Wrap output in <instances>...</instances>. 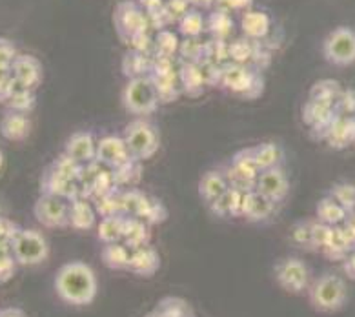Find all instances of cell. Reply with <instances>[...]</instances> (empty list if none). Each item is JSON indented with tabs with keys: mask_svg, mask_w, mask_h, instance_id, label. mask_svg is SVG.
I'll return each mask as SVG.
<instances>
[{
	"mask_svg": "<svg viewBox=\"0 0 355 317\" xmlns=\"http://www.w3.org/2000/svg\"><path fill=\"white\" fill-rule=\"evenodd\" d=\"M53 288L60 301L69 307H88L98 293L97 273L83 261H69L55 273Z\"/></svg>",
	"mask_w": 355,
	"mask_h": 317,
	"instance_id": "cell-1",
	"label": "cell"
},
{
	"mask_svg": "<svg viewBox=\"0 0 355 317\" xmlns=\"http://www.w3.org/2000/svg\"><path fill=\"white\" fill-rule=\"evenodd\" d=\"M310 307L319 314H336L348 301V286L337 273H322L308 288Z\"/></svg>",
	"mask_w": 355,
	"mask_h": 317,
	"instance_id": "cell-2",
	"label": "cell"
},
{
	"mask_svg": "<svg viewBox=\"0 0 355 317\" xmlns=\"http://www.w3.org/2000/svg\"><path fill=\"white\" fill-rule=\"evenodd\" d=\"M122 139L126 142L128 151L135 161H148L161 148V133L148 117H137L128 122Z\"/></svg>",
	"mask_w": 355,
	"mask_h": 317,
	"instance_id": "cell-3",
	"label": "cell"
},
{
	"mask_svg": "<svg viewBox=\"0 0 355 317\" xmlns=\"http://www.w3.org/2000/svg\"><path fill=\"white\" fill-rule=\"evenodd\" d=\"M122 106L135 117H148L161 106L155 84L150 77L130 78L122 89Z\"/></svg>",
	"mask_w": 355,
	"mask_h": 317,
	"instance_id": "cell-4",
	"label": "cell"
},
{
	"mask_svg": "<svg viewBox=\"0 0 355 317\" xmlns=\"http://www.w3.org/2000/svg\"><path fill=\"white\" fill-rule=\"evenodd\" d=\"M220 86L241 98H257L264 89V78L248 64H228L223 66Z\"/></svg>",
	"mask_w": 355,
	"mask_h": 317,
	"instance_id": "cell-5",
	"label": "cell"
},
{
	"mask_svg": "<svg viewBox=\"0 0 355 317\" xmlns=\"http://www.w3.org/2000/svg\"><path fill=\"white\" fill-rule=\"evenodd\" d=\"M11 254L19 266H39L49 257V244L40 232L20 228L11 243Z\"/></svg>",
	"mask_w": 355,
	"mask_h": 317,
	"instance_id": "cell-6",
	"label": "cell"
},
{
	"mask_svg": "<svg viewBox=\"0 0 355 317\" xmlns=\"http://www.w3.org/2000/svg\"><path fill=\"white\" fill-rule=\"evenodd\" d=\"M220 166L226 173L230 188L241 190L244 194L255 190V182H257V177L261 173V168L257 166V162L253 159L252 148L239 150L237 153L230 157L228 162H224Z\"/></svg>",
	"mask_w": 355,
	"mask_h": 317,
	"instance_id": "cell-7",
	"label": "cell"
},
{
	"mask_svg": "<svg viewBox=\"0 0 355 317\" xmlns=\"http://www.w3.org/2000/svg\"><path fill=\"white\" fill-rule=\"evenodd\" d=\"M113 24H115V31H117L119 39L124 44H130L135 37L148 33L150 17L146 15V11L142 10L137 2H133V0H122L115 8Z\"/></svg>",
	"mask_w": 355,
	"mask_h": 317,
	"instance_id": "cell-8",
	"label": "cell"
},
{
	"mask_svg": "<svg viewBox=\"0 0 355 317\" xmlns=\"http://www.w3.org/2000/svg\"><path fill=\"white\" fill-rule=\"evenodd\" d=\"M273 277L281 290L293 295L308 292L311 284L310 266L299 257H284L277 261L273 266Z\"/></svg>",
	"mask_w": 355,
	"mask_h": 317,
	"instance_id": "cell-9",
	"label": "cell"
},
{
	"mask_svg": "<svg viewBox=\"0 0 355 317\" xmlns=\"http://www.w3.org/2000/svg\"><path fill=\"white\" fill-rule=\"evenodd\" d=\"M322 55L334 66L345 68L355 64V30L348 26H339L326 35L322 42Z\"/></svg>",
	"mask_w": 355,
	"mask_h": 317,
	"instance_id": "cell-10",
	"label": "cell"
},
{
	"mask_svg": "<svg viewBox=\"0 0 355 317\" xmlns=\"http://www.w3.org/2000/svg\"><path fill=\"white\" fill-rule=\"evenodd\" d=\"M35 219L44 228H69V200L40 194L33 206Z\"/></svg>",
	"mask_w": 355,
	"mask_h": 317,
	"instance_id": "cell-11",
	"label": "cell"
},
{
	"mask_svg": "<svg viewBox=\"0 0 355 317\" xmlns=\"http://www.w3.org/2000/svg\"><path fill=\"white\" fill-rule=\"evenodd\" d=\"M255 191L275 205H282L290 196V177L282 166L263 170L255 182Z\"/></svg>",
	"mask_w": 355,
	"mask_h": 317,
	"instance_id": "cell-12",
	"label": "cell"
},
{
	"mask_svg": "<svg viewBox=\"0 0 355 317\" xmlns=\"http://www.w3.org/2000/svg\"><path fill=\"white\" fill-rule=\"evenodd\" d=\"M130 159H133V157L130 155L122 135H106L97 141V159L95 161L98 164H103L110 170H115Z\"/></svg>",
	"mask_w": 355,
	"mask_h": 317,
	"instance_id": "cell-13",
	"label": "cell"
},
{
	"mask_svg": "<svg viewBox=\"0 0 355 317\" xmlns=\"http://www.w3.org/2000/svg\"><path fill=\"white\" fill-rule=\"evenodd\" d=\"M11 75L20 86L28 89H37L44 78V69L37 57L28 53H19L11 64Z\"/></svg>",
	"mask_w": 355,
	"mask_h": 317,
	"instance_id": "cell-14",
	"label": "cell"
},
{
	"mask_svg": "<svg viewBox=\"0 0 355 317\" xmlns=\"http://www.w3.org/2000/svg\"><path fill=\"white\" fill-rule=\"evenodd\" d=\"M40 194L73 200L75 197L80 196V185L77 181L68 179V177H64L60 171H57L49 164L44 173H42V179H40Z\"/></svg>",
	"mask_w": 355,
	"mask_h": 317,
	"instance_id": "cell-15",
	"label": "cell"
},
{
	"mask_svg": "<svg viewBox=\"0 0 355 317\" xmlns=\"http://www.w3.org/2000/svg\"><path fill=\"white\" fill-rule=\"evenodd\" d=\"M64 153L75 159L83 166H86L89 162H95V159H97L95 133L83 130V132H75L73 135H69L66 144H64Z\"/></svg>",
	"mask_w": 355,
	"mask_h": 317,
	"instance_id": "cell-16",
	"label": "cell"
},
{
	"mask_svg": "<svg viewBox=\"0 0 355 317\" xmlns=\"http://www.w3.org/2000/svg\"><path fill=\"white\" fill-rule=\"evenodd\" d=\"M277 206L279 205L261 196L259 191H246L243 197V206H241V217L252 225H261V223L272 219Z\"/></svg>",
	"mask_w": 355,
	"mask_h": 317,
	"instance_id": "cell-17",
	"label": "cell"
},
{
	"mask_svg": "<svg viewBox=\"0 0 355 317\" xmlns=\"http://www.w3.org/2000/svg\"><path fill=\"white\" fill-rule=\"evenodd\" d=\"M97 219L98 214L92 199L78 196L73 200H69V228L77 232H88L92 228H97Z\"/></svg>",
	"mask_w": 355,
	"mask_h": 317,
	"instance_id": "cell-18",
	"label": "cell"
},
{
	"mask_svg": "<svg viewBox=\"0 0 355 317\" xmlns=\"http://www.w3.org/2000/svg\"><path fill=\"white\" fill-rule=\"evenodd\" d=\"M336 108L330 106V104L317 103V101H311V98H308V103L302 108L304 122L310 126L311 132H319L317 139H324L326 130L331 124V121L336 119Z\"/></svg>",
	"mask_w": 355,
	"mask_h": 317,
	"instance_id": "cell-19",
	"label": "cell"
},
{
	"mask_svg": "<svg viewBox=\"0 0 355 317\" xmlns=\"http://www.w3.org/2000/svg\"><path fill=\"white\" fill-rule=\"evenodd\" d=\"M159 270H161V255L151 244L132 250L126 272H132L137 277H153Z\"/></svg>",
	"mask_w": 355,
	"mask_h": 317,
	"instance_id": "cell-20",
	"label": "cell"
},
{
	"mask_svg": "<svg viewBox=\"0 0 355 317\" xmlns=\"http://www.w3.org/2000/svg\"><path fill=\"white\" fill-rule=\"evenodd\" d=\"M228 188H230L228 179H226V173H224L223 166L209 168V170H206L205 173L200 175L199 186H197L200 200H202L206 206H209L214 200L219 199L224 191L228 190Z\"/></svg>",
	"mask_w": 355,
	"mask_h": 317,
	"instance_id": "cell-21",
	"label": "cell"
},
{
	"mask_svg": "<svg viewBox=\"0 0 355 317\" xmlns=\"http://www.w3.org/2000/svg\"><path fill=\"white\" fill-rule=\"evenodd\" d=\"M331 148L336 150H345V148L355 144V121L354 117H346L337 113L336 119L331 121L324 133V139Z\"/></svg>",
	"mask_w": 355,
	"mask_h": 317,
	"instance_id": "cell-22",
	"label": "cell"
},
{
	"mask_svg": "<svg viewBox=\"0 0 355 317\" xmlns=\"http://www.w3.org/2000/svg\"><path fill=\"white\" fill-rule=\"evenodd\" d=\"M31 133V119L28 113L19 112H8L4 117L0 119V135L4 137L6 141L11 142H22L26 141Z\"/></svg>",
	"mask_w": 355,
	"mask_h": 317,
	"instance_id": "cell-23",
	"label": "cell"
},
{
	"mask_svg": "<svg viewBox=\"0 0 355 317\" xmlns=\"http://www.w3.org/2000/svg\"><path fill=\"white\" fill-rule=\"evenodd\" d=\"M241 30H243L244 37L250 40H255V42H261L263 39H266L270 30H272V22H270V17L263 11H246L243 13V19H241Z\"/></svg>",
	"mask_w": 355,
	"mask_h": 317,
	"instance_id": "cell-24",
	"label": "cell"
},
{
	"mask_svg": "<svg viewBox=\"0 0 355 317\" xmlns=\"http://www.w3.org/2000/svg\"><path fill=\"white\" fill-rule=\"evenodd\" d=\"M244 191L235 190V188H228L223 196L217 200H214L208 206L209 214H214L215 217L220 219H228V217H241V206H243Z\"/></svg>",
	"mask_w": 355,
	"mask_h": 317,
	"instance_id": "cell-25",
	"label": "cell"
},
{
	"mask_svg": "<svg viewBox=\"0 0 355 317\" xmlns=\"http://www.w3.org/2000/svg\"><path fill=\"white\" fill-rule=\"evenodd\" d=\"M179 84L180 92L186 93L188 97H200L206 89V83L200 74L199 64H182L179 69Z\"/></svg>",
	"mask_w": 355,
	"mask_h": 317,
	"instance_id": "cell-26",
	"label": "cell"
},
{
	"mask_svg": "<svg viewBox=\"0 0 355 317\" xmlns=\"http://www.w3.org/2000/svg\"><path fill=\"white\" fill-rule=\"evenodd\" d=\"M252 153L261 171L284 164V148L277 142H259L252 146Z\"/></svg>",
	"mask_w": 355,
	"mask_h": 317,
	"instance_id": "cell-27",
	"label": "cell"
},
{
	"mask_svg": "<svg viewBox=\"0 0 355 317\" xmlns=\"http://www.w3.org/2000/svg\"><path fill=\"white\" fill-rule=\"evenodd\" d=\"M122 243L126 244L130 250L148 246V244L151 243L150 225H146L142 219H137V217H126L124 234H122Z\"/></svg>",
	"mask_w": 355,
	"mask_h": 317,
	"instance_id": "cell-28",
	"label": "cell"
},
{
	"mask_svg": "<svg viewBox=\"0 0 355 317\" xmlns=\"http://www.w3.org/2000/svg\"><path fill=\"white\" fill-rule=\"evenodd\" d=\"M348 212L337 203L336 199H331L330 196H324L315 206V219L322 225L328 226H340L345 225V221L348 219Z\"/></svg>",
	"mask_w": 355,
	"mask_h": 317,
	"instance_id": "cell-29",
	"label": "cell"
},
{
	"mask_svg": "<svg viewBox=\"0 0 355 317\" xmlns=\"http://www.w3.org/2000/svg\"><path fill=\"white\" fill-rule=\"evenodd\" d=\"M234 17L232 13L223 8H217L206 17V31H208L215 40H228L234 33Z\"/></svg>",
	"mask_w": 355,
	"mask_h": 317,
	"instance_id": "cell-30",
	"label": "cell"
},
{
	"mask_svg": "<svg viewBox=\"0 0 355 317\" xmlns=\"http://www.w3.org/2000/svg\"><path fill=\"white\" fill-rule=\"evenodd\" d=\"M151 68H153V59L148 53H141L135 49H130L124 59H122V71L130 78L150 77Z\"/></svg>",
	"mask_w": 355,
	"mask_h": 317,
	"instance_id": "cell-31",
	"label": "cell"
},
{
	"mask_svg": "<svg viewBox=\"0 0 355 317\" xmlns=\"http://www.w3.org/2000/svg\"><path fill=\"white\" fill-rule=\"evenodd\" d=\"M126 225V215H112V217H101L97 223V237L103 244L121 243Z\"/></svg>",
	"mask_w": 355,
	"mask_h": 317,
	"instance_id": "cell-32",
	"label": "cell"
},
{
	"mask_svg": "<svg viewBox=\"0 0 355 317\" xmlns=\"http://www.w3.org/2000/svg\"><path fill=\"white\" fill-rule=\"evenodd\" d=\"M130 255H132V250L128 248L126 244L122 243H110L104 244L103 252H101V259L103 263L106 264L110 270H128V264H130Z\"/></svg>",
	"mask_w": 355,
	"mask_h": 317,
	"instance_id": "cell-33",
	"label": "cell"
},
{
	"mask_svg": "<svg viewBox=\"0 0 355 317\" xmlns=\"http://www.w3.org/2000/svg\"><path fill=\"white\" fill-rule=\"evenodd\" d=\"M4 104L10 112L30 113L35 108V104H37V95H35V89L24 88V86H20L15 80V88L10 93V97H8Z\"/></svg>",
	"mask_w": 355,
	"mask_h": 317,
	"instance_id": "cell-34",
	"label": "cell"
},
{
	"mask_svg": "<svg viewBox=\"0 0 355 317\" xmlns=\"http://www.w3.org/2000/svg\"><path fill=\"white\" fill-rule=\"evenodd\" d=\"M150 78L153 80V84H155L157 95H159L161 104H170L179 97V71L173 75H150Z\"/></svg>",
	"mask_w": 355,
	"mask_h": 317,
	"instance_id": "cell-35",
	"label": "cell"
},
{
	"mask_svg": "<svg viewBox=\"0 0 355 317\" xmlns=\"http://www.w3.org/2000/svg\"><path fill=\"white\" fill-rule=\"evenodd\" d=\"M153 312L161 317H193V310L188 305V301L180 298H173V295L161 299V301L157 302Z\"/></svg>",
	"mask_w": 355,
	"mask_h": 317,
	"instance_id": "cell-36",
	"label": "cell"
},
{
	"mask_svg": "<svg viewBox=\"0 0 355 317\" xmlns=\"http://www.w3.org/2000/svg\"><path fill=\"white\" fill-rule=\"evenodd\" d=\"M113 181L117 188H135V182L139 181L141 177V161H135V159H130L128 162H124L122 166L112 170Z\"/></svg>",
	"mask_w": 355,
	"mask_h": 317,
	"instance_id": "cell-37",
	"label": "cell"
},
{
	"mask_svg": "<svg viewBox=\"0 0 355 317\" xmlns=\"http://www.w3.org/2000/svg\"><path fill=\"white\" fill-rule=\"evenodd\" d=\"M95 210H97L98 217H112V215L122 214V190L115 188V190L107 191L98 199L93 200ZM124 215V214H122Z\"/></svg>",
	"mask_w": 355,
	"mask_h": 317,
	"instance_id": "cell-38",
	"label": "cell"
},
{
	"mask_svg": "<svg viewBox=\"0 0 355 317\" xmlns=\"http://www.w3.org/2000/svg\"><path fill=\"white\" fill-rule=\"evenodd\" d=\"M340 92V84L337 80H319V83L313 84V88L310 92V98L311 101H317V103H324L330 104V106L336 108L337 98H339Z\"/></svg>",
	"mask_w": 355,
	"mask_h": 317,
	"instance_id": "cell-39",
	"label": "cell"
},
{
	"mask_svg": "<svg viewBox=\"0 0 355 317\" xmlns=\"http://www.w3.org/2000/svg\"><path fill=\"white\" fill-rule=\"evenodd\" d=\"M177 24H179V31L186 39H197L206 30V17L199 10L191 8Z\"/></svg>",
	"mask_w": 355,
	"mask_h": 317,
	"instance_id": "cell-40",
	"label": "cell"
},
{
	"mask_svg": "<svg viewBox=\"0 0 355 317\" xmlns=\"http://www.w3.org/2000/svg\"><path fill=\"white\" fill-rule=\"evenodd\" d=\"M153 46H155L157 57H166V59H173L177 53H179L180 40L177 37V33H173L171 30H161L157 33V39L153 40Z\"/></svg>",
	"mask_w": 355,
	"mask_h": 317,
	"instance_id": "cell-41",
	"label": "cell"
},
{
	"mask_svg": "<svg viewBox=\"0 0 355 317\" xmlns=\"http://www.w3.org/2000/svg\"><path fill=\"white\" fill-rule=\"evenodd\" d=\"M257 42L250 39H239L235 42H230L228 51L230 59L235 64H250L257 57Z\"/></svg>",
	"mask_w": 355,
	"mask_h": 317,
	"instance_id": "cell-42",
	"label": "cell"
},
{
	"mask_svg": "<svg viewBox=\"0 0 355 317\" xmlns=\"http://www.w3.org/2000/svg\"><path fill=\"white\" fill-rule=\"evenodd\" d=\"M146 194L137 190V188L122 190V214L126 215V217H139L144 205H146Z\"/></svg>",
	"mask_w": 355,
	"mask_h": 317,
	"instance_id": "cell-43",
	"label": "cell"
},
{
	"mask_svg": "<svg viewBox=\"0 0 355 317\" xmlns=\"http://www.w3.org/2000/svg\"><path fill=\"white\" fill-rule=\"evenodd\" d=\"M166 217H168V210H166V206L162 205L161 200L155 199V197L148 196L146 205L142 208L141 215L137 217V219H142L146 225L153 226V225H161L164 223Z\"/></svg>",
	"mask_w": 355,
	"mask_h": 317,
	"instance_id": "cell-44",
	"label": "cell"
},
{
	"mask_svg": "<svg viewBox=\"0 0 355 317\" xmlns=\"http://www.w3.org/2000/svg\"><path fill=\"white\" fill-rule=\"evenodd\" d=\"M328 196L336 199L348 214H354L355 210V185L352 182H337L330 188Z\"/></svg>",
	"mask_w": 355,
	"mask_h": 317,
	"instance_id": "cell-45",
	"label": "cell"
},
{
	"mask_svg": "<svg viewBox=\"0 0 355 317\" xmlns=\"http://www.w3.org/2000/svg\"><path fill=\"white\" fill-rule=\"evenodd\" d=\"M179 55L184 62L200 64L206 60V44L199 42L197 39H186L180 42Z\"/></svg>",
	"mask_w": 355,
	"mask_h": 317,
	"instance_id": "cell-46",
	"label": "cell"
},
{
	"mask_svg": "<svg viewBox=\"0 0 355 317\" xmlns=\"http://www.w3.org/2000/svg\"><path fill=\"white\" fill-rule=\"evenodd\" d=\"M51 166L55 168L57 171H60L64 177H68V179H71V181H77L80 179V175H83V170L84 166L83 164H78L75 159H71L69 155H66V153H60L57 159H55L53 162H51Z\"/></svg>",
	"mask_w": 355,
	"mask_h": 317,
	"instance_id": "cell-47",
	"label": "cell"
},
{
	"mask_svg": "<svg viewBox=\"0 0 355 317\" xmlns=\"http://www.w3.org/2000/svg\"><path fill=\"white\" fill-rule=\"evenodd\" d=\"M336 226L322 225L319 221H311V250H324L331 239Z\"/></svg>",
	"mask_w": 355,
	"mask_h": 317,
	"instance_id": "cell-48",
	"label": "cell"
},
{
	"mask_svg": "<svg viewBox=\"0 0 355 317\" xmlns=\"http://www.w3.org/2000/svg\"><path fill=\"white\" fill-rule=\"evenodd\" d=\"M17 268H19V263H17L13 254H11V248L0 246V284L11 281Z\"/></svg>",
	"mask_w": 355,
	"mask_h": 317,
	"instance_id": "cell-49",
	"label": "cell"
},
{
	"mask_svg": "<svg viewBox=\"0 0 355 317\" xmlns=\"http://www.w3.org/2000/svg\"><path fill=\"white\" fill-rule=\"evenodd\" d=\"M290 232H292L290 239L293 244L311 250V221H297Z\"/></svg>",
	"mask_w": 355,
	"mask_h": 317,
	"instance_id": "cell-50",
	"label": "cell"
},
{
	"mask_svg": "<svg viewBox=\"0 0 355 317\" xmlns=\"http://www.w3.org/2000/svg\"><path fill=\"white\" fill-rule=\"evenodd\" d=\"M20 226L15 221H11L10 217L0 215V246H8L11 248V243L15 239V235L19 234Z\"/></svg>",
	"mask_w": 355,
	"mask_h": 317,
	"instance_id": "cell-51",
	"label": "cell"
},
{
	"mask_svg": "<svg viewBox=\"0 0 355 317\" xmlns=\"http://www.w3.org/2000/svg\"><path fill=\"white\" fill-rule=\"evenodd\" d=\"M191 10L190 0H168L164 6L166 17L170 22H179Z\"/></svg>",
	"mask_w": 355,
	"mask_h": 317,
	"instance_id": "cell-52",
	"label": "cell"
},
{
	"mask_svg": "<svg viewBox=\"0 0 355 317\" xmlns=\"http://www.w3.org/2000/svg\"><path fill=\"white\" fill-rule=\"evenodd\" d=\"M336 112L346 117H355V89H343L336 103Z\"/></svg>",
	"mask_w": 355,
	"mask_h": 317,
	"instance_id": "cell-53",
	"label": "cell"
},
{
	"mask_svg": "<svg viewBox=\"0 0 355 317\" xmlns=\"http://www.w3.org/2000/svg\"><path fill=\"white\" fill-rule=\"evenodd\" d=\"M17 46L10 39L0 37V68H11L13 60L17 59Z\"/></svg>",
	"mask_w": 355,
	"mask_h": 317,
	"instance_id": "cell-54",
	"label": "cell"
},
{
	"mask_svg": "<svg viewBox=\"0 0 355 317\" xmlns=\"http://www.w3.org/2000/svg\"><path fill=\"white\" fill-rule=\"evenodd\" d=\"M15 88V78L11 75V68H0V103L4 104L10 93Z\"/></svg>",
	"mask_w": 355,
	"mask_h": 317,
	"instance_id": "cell-55",
	"label": "cell"
},
{
	"mask_svg": "<svg viewBox=\"0 0 355 317\" xmlns=\"http://www.w3.org/2000/svg\"><path fill=\"white\" fill-rule=\"evenodd\" d=\"M139 6H141L142 10L146 11V15L151 19H155V17H161L164 13V0H139Z\"/></svg>",
	"mask_w": 355,
	"mask_h": 317,
	"instance_id": "cell-56",
	"label": "cell"
},
{
	"mask_svg": "<svg viewBox=\"0 0 355 317\" xmlns=\"http://www.w3.org/2000/svg\"><path fill=\"white\" fill-rule=\"evenodd\" d=\"M223 2V10L226 11H241V13H246L250 11V6H252L253 0H219Z\"/></svg>",
	"mask_w": 355,
	"mask_h": 317,
	"instance_id": "cell-57",
	"label": "cell"
},
{
	"mask_svg": "<svg viewBox=\"0 0 355 317\" xmlns=\"http://www.w3.org/2000/svg\"><path fill=\"white\" fill-rule=\"evenodd\" d=\"M151 39H150V35L148 33H142L139 35V37H135V39L130 42V46H132V49H135V51H141V53H148L151 48Z\"/></svg>",
	"mask_w": 355,
	"mask_h": 317,
	"instance_id": "cell-58",
	"label": "cell"
},
{
	"mask_svg": "<svg viewBox=\"0 0 355 317\" xmlns=\"http://www.w3.org/2000/svg\"><path fill=\"white\" fill-rule=\"evenodd\" d=\"M0 317H28V314L19 307L0 308Z\"/></svg>",
	"mask_w": 355,
	"mask_h": 317,
	"instance_id": "cell-59",
	"label": "cell"
},
{
	"mask_svg": "<svg viewBox=\"0 0 355 317\" xmlns=\"http://www.w3.org/2000/svg\"><path fill=\"white\" fill-rule=\"evenodd\" d=\"M345 272L350 275L352 279H355V252L354 254L350 255V257L346 259V263H345Z\"/></svg>",
	"mask_w": 355,
	"mask_h": 317,
	"instance_id": "cell-60",
	"label": "cell"
},
{
	"mask_svg": "<svg viewBox=\"0 0 355 317\" xmlns=\"http://www.w3.org/2000/svg\"><path fill=\"white\" fill-rule=\"evenodd\" d=\"M190 4L195 8H211L214 4H219V0H190Z\"/></svg>",
	"mask_w": 355,
	"mask_h": 317,
	"instance_id": "cell-61",
	"label": "cell"
},
{
	"mask_svg": "<svg viewBox=\"0 0 355 317\" xmlns=\"http://www.w3.org/2000/svg\"><path fill=\"white\" fill-rule=\"evenodd\" d=\"M2 168H4V151L0 150V171H2Z\"/></svg>",
	"mask_w": 355,
	"mask_h": 317,
	"instance_id": "cell-62",
	"label": "cell"
},
{
	"mask_svg": "<svg viewBox=\"0 0 355 317\" xmlns=\"http://www.w3.org/2000/svg\"><path fill=\"white\" fill-rule=\"evenodd\" d=\"M144 317H161V316H157L155 312H151V314H148V316H144Z\"/></svg>",
	"mask_w": 355,
	"mask_h": 317,
	"instance_id": "cell-63",
	"label": "cell"
},
{
	"mask_svg": "<svg viewBox=\"0 0 355 317\" xmlns=\"http://www.w3.org/2000/svg\"><path fill=\"white\" fill-rule=\"evenodd\" d=\"M354 121H355V117H354Z\"/></svg>",
	"mask_w": 355,
	"mask_h": 317,
	"instance_id": "cell-64",
	"label": "cell"
}]
</instances>
